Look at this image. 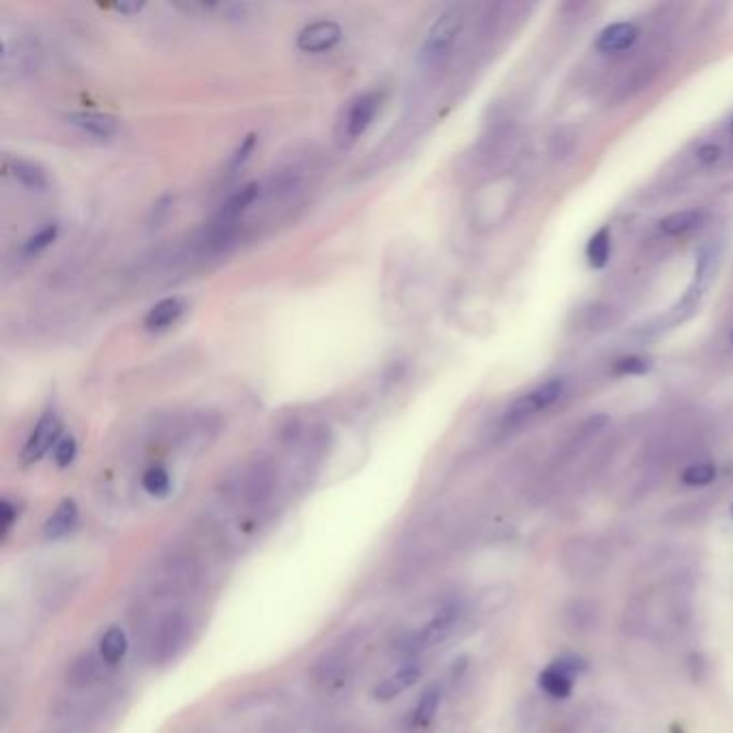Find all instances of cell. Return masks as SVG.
<instances>
[{
    "instance_id": "cell-13",
    "label": "cell",
    "mask_w": 733,
    "mask_h": 733,
    "mask_svg": "<svg viewBox=\"0 0 733 733\" xmlns=\"http://www.w3.org/2000/svg\"><path fill=\"white\" fill-rule=\"evenodd\" d=\"M185 312V299L183 297H166L147 312L145 316V329L149 332H164V329L175 325Z\"/></svg>"
},
{
    "instance_id": "cell-28",
    "label": "cell",
    "mask_w": 733,
    "mask_h": 733,
    "mask_svg": "<svg viewBox=\"0 0 733 733\" xmlns=\"http://www.w3.org/2000/svg\"><path fill=\"white\" fill-rule=\"evenodd\" d=\"M142 488L153 497H164L170 491V476L164 467H151L142 476Z\"/></svg>"
},
{
    "instance_id": "cell-22",
    "label": "cell",
    "mask_w": 733,
    "mask_h": 733,
    "mask_svg": "<svg viewBox=\"0 0 733 733\" xmlns=\"http://www.w3.org/2000/svg\"><path fill=\"white\" fill-rule=\"evenodd\" d=\"M585 258L589 267L594 269H602L609 265V258H611V233L609 228H600L598 233H594L592 237H589L587 246H585Z\"/></svg>"
},
{
    "instance_id": "cell-24",
    "label": "cell",
    "mask_w": 733,
    "mask_h": 733,
    "mask_svg": "<svg viewBox=\"0 0 733 733\" xmlns=\"http://www.w3.org/2000/svg\"><path fill=\"white\" fill-rule=\"evenodd\" d=\"M566 620L574 630H592L598 622V609L589 600H574L566 609Z\"/></svg>"
},
{
    "instance_id": "cell-32",
    "label": "cell",
    "mask_w": 733,
    "mask_h": 733,
    "mask_svg": "<svg viewBox=\"0 0 733 733\" xmlns=\"http://www.w3.org/2000/svg\"><path fill=\"white\" fill-rule=\"evenodd\" d=\"M615 372H617V375H645V372H648V362H645V359L643 357H635V355H632V357H622L620 359V362H617L615 364Z\"/></svg>"
},
{
    "instance_id": "cell-39",
    "label": "cell",
    "mask_w": 733,
    "mask_h": 733,
    "mask_svg": "<svg viewBox=\"0 0 733 733\" xmlns=\"http://www.w3.org/2000/svg\"><path fill=\"white\" fill-rule=\"evenodd\" d=\"M731 342H733V334H731Z\"/></svg>"
},
{
    "instance_id": "cell-14",
    "label": "cell",
    "mask_w": 733,
    "mask_h": 733,
    "mask_svg": "<svg viewBox=\"0 0 733 733\" xmlns=\"http://www.w3.org/2000/svg\"><path fill=\"white\" fill-rule=\"evenodd\" d=\"M639 39V28L630 22H617L607 26L605 31L600 33L596 46L600 52H624L635 46Z\"/></svg>"
},
{
    "instance_id": "cell-16",
    "label": "cell",
    "mask_w": 733,
    "mask_h": 733,
    "mask_svg": "<svg viewBox=\"0 0 733 733\" xmlns=\"http://www.w3.org/2000/svg\"><path fill=\"white\" fill-rule=\"evenodd\" d=\"M99 678V658L91 652H84L78 658L71 660L67 667L65 682L71 688H86L91 686Z\"/></svg>"
},
{
    "instance_id": "cell-8",
    "label": "cell",
    "mask_w": 733,
    "mask_h": 733,
    "mask_svg": "<svg viewBox=\"0 0 733 733\" xmlns=\"http://www.w3.org/2000/svg\"><path fill=\"white\" fill-rule=\"evenodd\" d=\"M351 654H353L351 641L338 643V648L329 650L325 656L316 660V665L312 667V682L316 686H325V688L340 684L344 678H347V671L351 665Z\"/></svg>"
},
{
    "instance_id": "cell-9",
    "label": "cell",
    "mask_w": 733,
    "mask_h": 733,
    "mask_svg": "<svg viewBox=\"0 0 733 733\" xmlns=\"http://www.w3.org/2000/svg\"><path fill=\"white\" fill-rule=\"evenodd\" d=\"M342 39V28L334 20H319L304 26L297 35V48L308 54L332 50Z\"/></svg>"
},
{
    "instance_id": "cell-12",
    "label": "cell",
    "mask_w": 733,
    "mask_h": 733,
    "mask_svg": "<svg viewBox=\"0 0 733 733\" xmlns=\"http://www.w3.org/2000/svg\"><path fill=\"white\" fill-rule=\"evenodd\" d=\"M422 675V667L420 665H405L402 669L394 671L392 675H387L385 680H381L375 691H372V697L377 701H392L396 697H400L402 693H407L409 688L420 680Z\"/></svg>"
},
{
    "instance_id": "cell-37",
    "label": "cell",
    "mask_w": 733,
    "mask_h": 733,
    "mask_svg": "<svg viewBox=\"0 0 733 733\" xmlns=\"http://www.w3.org/2000/svg\"><path fill=\"white\" fill-rule=\"evenodd\" d=\"M114 9L121 11V13H138L142 9V5H117Z\"/></svg>"
},
{
    "instance_id": "cell-10",
    "label": "cell",
    "mask_w": 733,
    "mask_h": 733,
    "mask_svg": "<svg viewBox=\"0 0 733 733\" xmlns=\"http://www.w3.org/2000/svg\"><path fill=\"white\" fill-rule=\"evenodd\" d=\"M381 99L383 95L377 91L364 93L362 97H357L351 104L347 117H344V136H347L349 140L362 136L370 127V123L375 121L377 112L381 108Z\"/></svg>"
},
{
    "instance_id": "cell-6",
    "label": "cell",
    "mask_w": 733,
    "mask_h": 733,
    "mask_svg": "<svg viewBox=\"0 0 733 733\" xmlns=\"http://www.w3.org/2000/svg\"><path fill=\"white\" fill-rule=\"evenodd\" d=\"M61 420L59 415H56L54 411H46L39 418V422L35 424L31 437H28L24 450H22V461L24 463H37L41 461L43 456H46L56 443L61 441Z\"/></svg>"
},
{
    "instance_id": "cell-26",
    "label": "cell",
    "mask_w": 733,
    "mask_h": 733,
    "mask_svg": "<svg viewBox=\"0 0 733 733\" xmlns=\"http://www.w3.org/2000/svg\"><path fill=\"white\" fill-rule=\"evenodd\" d=\"M512 598L510 594V587L508 585H495V587H488L486 592L480 594L478 598V611L488 615V613H497L501 611L503 607L508 605Z\"/></svg>"
},
{
    "instance_id": "cell-23",
    "label": "cell",
    "mask_w": 733,
    "mask_h": 733,
    "mask_svg": "<svg viewBox=\"0 0 733 733\" xmlns=\"http://www.w3.org/2000/svg\"><path fill=\"white\" fill-rule=\"evenodd\" d=\"M258 196V183H248L246 188H241L237 194H233L231 198L226 200V205L222 207L220 213V222H235L239 215L246 211Z\"/></svg>"
},
{
    "instance_id": "cell-4",
    "label": "cell",
    "mask_w": 733,
    "mask_h": 733,
    "mask_svg": "<svg viewBox=\"0 0 733 733\" xmlns=\"http://www.w3.org/2000/svg\"><path fill=\"white\" fill-rule=\"evenodd\" d=\"M461 615H463V607L458 605V602H448V605H443L418 632H413V635L402 643V652L418 654L422 650L435 648V645H439L441 641H445L452 635V630L456 628L458 620H461Z\"/></svg>"
},
{
    "instance_id": "cell-29",
    "label": "cell",
    "mask_w": 733,
    "mask_h": 733,
    "mask_svg": "<svg viewBox=\"0 0 733 733\" xmlns=\"http://www.w3.org/2000/svg\"><path fill=\"white\" fill-rule=\"evenodd\" d=\"M56 237H59V226H56V224H50L46 228H41V231L37 235H33L31 239H28L24 243V254L26 256H33V254L43 252V250L52 246V243L56 241Z\"/></svg>"
},
{
    "instance_id": "cell-35",
    "label": "cell",
    "mask_w": 733,
    "mask_h": 733,
    "mask_svg": "<svg viewBox=\"0 0 733 733\" xmlns=\"http://www.w3.org/2000/svg\"><path fill=\"white\" fill-rule=\"evenodd\" d=\"M723 157V151L718 145H714V142H706V145H701L697 149V160L703 164V166H714L721 162Z\"/></svg>"
},
{
    "instance_id": "cell-31",
    "label": "cell",
    "mask_w": 733,
    "mask_h": 733,
    "mask_svg": "<svg viewBox=\"0 0 733 733\" xmlns=\"http://www.w3.org/2000/svg\"><path fill=\"white\" fill-rule=\"evenodd\" d=\"M78 452V443L74 437H61V441L54 445V461L59 467H67L74 463Z\"/></svg>"
},
{
    "instance_id": "cell-34",
    "label": "cell",
    "mask_w": 733,
    "mask_h": 733,
    "mask_svg": "<svg viewBox=\"0 0 733 733\" xmlns=\"http://www.w3.org/2000/svg\"><path fill=\"white\" fill-rule=\"evenodd\" d=\"M254 147H256V136H254V134H250V136L243 138V142H241V145L237 147V151H235V153H233V157H231V166H228V170L235 172V170H239L243 164H246V162H248V157H250V153L254 151Z\"/></svg>"
},
{
    "instance_id": "cell-15",
    "label": "cell",
    "mask_w": 733,
    "mask_h": 733,
    "mask_svg": "<svg viewBox=\"0 0 733 733\" xmlns=\"http://www.w3.org/2000/svg\"><path fill=\"white\" fill-rule=\"evenodd\" d=\"M78 523V506L74 499L61 501V506L54 510V514L48 519L46 527H43V534L48 540H59L74 531Z\"/></svg>"
},
{
    "instance_id": "cell-30",
    "label": "cell",
    "mask_w": 733,
    "mask_h": 733,
    "mask_svg": "<svg viewBox=\"0 0 733 733\" xmlns=\"http://www.w3.org/2000/svg\"><path fill=\"white\" fill-rule=\"evenodd\" d=\"M71 594H74V585L71 583H56L54 587H50L46 592V598H43V607H46V611H56L65 607V602L71 598Z\"/></svg>"
},
{
    "instance_id": "cell-5",
    "label": "cell",
    "mask_w": 733,
    "mask_h": 733,
    "mask_svg": "<svg viewBox=\"0 0 733 733\" xmlns=\"http://www.w3.org/2000/svg\"><path fill=\"white\" fill-rule=\"evenodd\" d=\"M564 392H566L564 379H551V381L538 385L536 390H531L529 394H525L523 398L514 402V405L508 409L506 418H503V424L512 428V426H519L527 422L531 415L553 407L555 402L564 396Z\"/></svg>"
},
{
    "instance_id": "cell-2",
    "label": "cell",
    "mask_w": 733,
    "mask_h": 733,
    "mask_svg": "<svg viewBox=\"0 0 733 733\" xmlns=\"http://www.w3.org/2000/svg\"><path fill=\"white\" fill-rule=\"evenodd\" d=\"M190 622L181 611H170L166 613L160 622H157L151 643H149V658L151 663L162 667L168 665L170 660H175L179 650L183 648L185 639H188Z\"/></svg>"
},
{
    "instance_id": "cell-3",
    "label": "cell",
    "mask_w": 733,
    "mask_h": 733,
    "mask_svg": "<svg viewBox=\"0 0 733 733\" xmlns=\"http://www.w3.org/2000/svg\"><path fill=\"white\" fill-rule=\"evenodd\" d=\"M559 559H562V568L574 579H592L607 566L605 549L589 538H570Z\"/></svg>"
},
{
    "instance_id": "cell-25",
    "label": "cell",
    "mask_w": 733,
    "mask_h": 733,
    "mask_svg": "<svg viewBox=\"0 0 733 733\" xmlns=\"http://www.w3.org/2000/svg\"><path fill=\"white\" fill-rule=\"evenodd\" d=\"M441 706V688L439 686H430L428 691L422 695V699L418 701V708L413 712V725H428L433 721L437 710Z\"/></svg>"
},
{
    "instance_id": "cell-20",
    "label": "cell",
    "mask_w": 733,
    "mask_h": 733,
    "mask_svg": "<svg viewBox=\"0 0 733 733\" xmlns=\"http://www.w3.org/2000/svg\"><path fill=\"white\" fill-rule=\"evenodd\" d=\"M9 172H11L13 179H16L20 185H24V188H28V190L41 192V190L48 188V175H46V170H43L37 164H33V162L13 160L9 164Z\"/></svg>"
},
{
    "instance_id": "cell-36",
    "label": "cell",
    "mask_w": 733,
    "mask_h": 733,
    "mask_svg": "<svg viewBox=\"0 0 733 733\" xmlns=\"http://www.w3.org/2000/svg\"><path fill=\"white\" fill-rule=\"evenodd\" d=\"M555 663L559 665V667H564L568 673H572V675H579L587 665H585V660L581 658V656H577V654H566V656H562V658H557L555 660Z\"/></svg>"
},
{
    "instance_id": "cell-18",
    "label": "cell",
    "mask_w": 733,
    "mask_h": 733,
    "mask_svg": "<svg viewBox=\"0 0 733 733\" xmlns=\"http://www.w3.org/2000/svg\"><path fill=\"white\" fill-rule=\"evenodd\" d=\"M271 491H273V476H271V471L265 467L254 469L241 488L243 501H246L252 508L263 506V503L269 499Z\"/></svg>"
},
{
    "instance_id": "cell-33",
    "label": "cell",
    "mask_w": 733,
    "mask_h": 733,
    "mask_svg": "<svg viewBox=\"0 0 733 733\" xmlns=\"http://www.w3.org/2000/svg\"><path fill=\"white\" fill-rule=\"evenodd\" d=\"M18 516H20V508H18L16 501H11V499L0 501V519H3V538L9 536V531H11L13 525H16Z\"/></svg>"
},
{
    "instance_id": "cell-40",
    "label": "cell",
    "mask_w": 733,
    "mask_h": 733,
    "mask_svg": "<svg viewBox=\"0 0 733 733\" xmlns=\"http://www.w3.org/2000/svg\"><path fill=\"white\" fill-rule=\"evenodd\" d=\"M731 512H733V506H731Z\"/></svg>"
},
{
    "instance_id": "cell-19",
    "label": "cell",
    "mask_w": 733,
    "mask_h": 733,
    "mask_svg": "<svg viewBox=\"0 0 733 733\" xmlns=\"http://www.w3.org/2000/svg\"><path fill=\"white\" fill-rule=\"evenodd\" d=\"M703 222H706V213L699 209L678 211L667 215V218L660 222V233L667 237H682L686 233H693Z\"/></svg>"
},
{
    "instance_id": "cell-7",
    "label": "cell",
    "mask_w": 733,
    "mask_h": 733,
    "mask_svg": "<svg viewBox=\"0 0 733 733\" xmlns=\"http://www.w3.org/2000/svg\"><path fill=\"white\" fill-rule=\"evenodd\" d=\"M37 59H39V52L31 39L18 37L11 41L9 37H5L3 41V78L20 80L28 76L37 67Z\"/></svg>"
},
{
    "instance_id": "cell-1",
    "label": "cell",
    "mask_w": 733,
    "mask_h": 733,
    "mask_svg": "<svg viewBox=\"0 0 733 733\" xmlns=\"http://www.w3.org/2000/svg\"><path fill=\"white\" fill-rule=\"evenodd\" d=\"M465 28V9L463 7H450L445 9L441 16L430 26V31L424 37L420 59L424 65L433 67L443 63L452 54L458 37H461Z\"/></svg>"
},
{
    "instance_id": "cell-38",
    "label": "cell",
    "mask_w": 733,
    "mask_h": 733,
    "mask_svg": "<svg viewBox=\"0 0 733 733\" xmlns=\"http://www.w3.org/2000/svg\"><path fill=\"white\" fill-rule=\"evenodd\" d=\"M731 132H733V121H731Z\"/></svg>"
},
{
    "instance_id": "cell-17",
    "label": "cell",
    "mask_w": 733,
    "mask_h": 733,
    "mask_svg": "<svg viewBox=\"0 0 733 733\" xmlns=\"http://www.w3.org/2000/svg\"><path fill=\"white\" fill-rule=\"evenodd\" d=\"M538 684L549 697L568 699L570 693H572V686H574V675L568 673L564 667H559L557 663H553L540 673Z\"/></svg>"
},
{
    "instance_id": "cell-21",
    "label": "cell",
    "mask_w": 733,
    "mask_h": 733,
    "mask_svg": "<svg viewBox=\"0 0 733 733\" xmlns=\"http://www.w3.org/2000/svg\"><path fill=\"white\" fill-rule=\"evenodd\" d=\"M127 654V637L119 626H112L104 632V637L99 639V656L106 665H117L119 660Z\"/></svg>"
},
{
    "instance_id": "cell-27",
    "label": "cell",
    "mask_w": 733,
    "mask_h": 733,
    "mask_svg": "<svg viewBox=\"0 0 733 733\" xmlns=\"http://www.w3.org/2000/svg\"><path fill=\"white\" fill-rule=\"evenodd\" d=\"M716 480V467L714 463H695V465H688L682 473V482L686 486H708Z\"/></svg>"
},
{
    "instance_id": "cell-11",
    "label": "cell",
    "mask_w": 733,
    "mask_h": 733,
    "mask_svg": "<svg viewBox=\"0 0 733 733\" xmlns=\"http://www.w3.org/2000/svg\"><path fill=\"white\" fill-rule=\"evenodd\" d=\"M67 123L80 129L82 134L93 138H112L119 132V121L102 112H69Z\"/></svg>"
}]
</instances>
